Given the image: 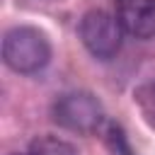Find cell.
<instances>
[{
  "label": "cell",
  "instance_id": "obj_1",
  "mask_svg": "<svg viewBox=\"0 0 155 155\" xmlns=\"http://www.w3.org/2000/svg\"><path fill=\"white\" fill-rule=\"evenodd\" d=\"M2 61L19 75H34L44 70L51 61V41L46 31L29 24L7 29L2 36Z\"/></svg>",
  "mask_w": 155,
  "mask_h": 155
},
{
  "label": "cell",
  "instance_id": "obj_2",
  "mask_svg": "<svg viewBox=\"0 0 155 155\" xmlns=\"http://www.w3.org/2000/svg\"><path fill=\"white\" fill-rule=\"evenodd\" d=\"M51 119L63 131L90 136V133H99V128L107 121V114L102 102L92 92L73 90L56 97V102L51 104Z\"/></svg>",
  "mask_w": 155,
  "mask_h": 155
},
{
  "label": "cell",
  "instance_id": "obj_3",
  "mask_svg": "<svg viewBox=\"0 0 155 155\" xmlns=\"http://www.w3.org/2000/svg\"><path fill=\"white\" fill-rule=\"evenodd\" d=\"M78 36H80L82 46L90 51V56H94L99 61H109L121 48L124 29H121L116 15H111L107 10H87L80 17Z\"/></svg>",
  "mask_w": 155,
  "mask_h": 155
},
{
  "label": "cell",
  "instance_id": "obj_4",
  "mask_svg": "<svg viewBox=\"0 0 155 155\" xmlns=\"http://www.w3.org/2000/svg\"><path fill=\"white\" fill-rule=\"evenodd\" d=\"M116 19L124 34L133 39L155 36V0H116Z\"/></svg>",
  "mask_w": 155,
  "mask_h": 155
},
{
  "label": "cell",
  "instance_id": "obj_5",
  "mask_svg": "<svg viewBox=\"0 0 155 155\" xmlns=\"http://www.w3.org/2000/svg\"><path fill=\"white\" fill-rule=\"evenodd\" d=\"M29 153L31 155H80L78 145H73L70 140L53 136V133L34 136L31 143H29Z\"/></svg>",
  "mask_w": 155,
  "mask_h": 155
},
{
  "label": "cell",
  "instance_id": "obj_6",
  "mask_svg": "<svg viewBox=\"0 0 155 155\" xmlns=\"http://www.w3.org/2000/svg\"><path fill=\"white\" fill-rule=\"evenodd\" d=\"M99 136H102V140H104V145L111 155H136V150L131 148V140H128L121 124L107 119L104 126L99 128Z\"/></svg>",
  "mask_w": 155,
  "mask_h": 155
},
{
  "label": "cell",
  "instance_id": "obj_7",
  "mask_svg": "<svg viewBox=\"0 0 155 155\" xmlns=\"http://www.w3.org/2000/svg\"><path fill=\"white\" fill-rule=\"evenodd\" d=\"M138 102H140V107L145 109V114L155 121V80L138 92Z\"/></svg>",
  "mask_w": 155,
  "mask_h": 155
},
{
  "label": "cell",
  "instance_id": "obj_8",
  "mask_svg": "<svg viewBox=\"0 0 155 155\" xmlns=\"http://www.w3.org/2000/svg\"><path fill=\"white\" fill-rule=\"evenodd\" d=\"M24 155H31V153H24Z\"/></svg>",
  "mask_w": 155,
  "mask_h": 155
}]
</instances>
